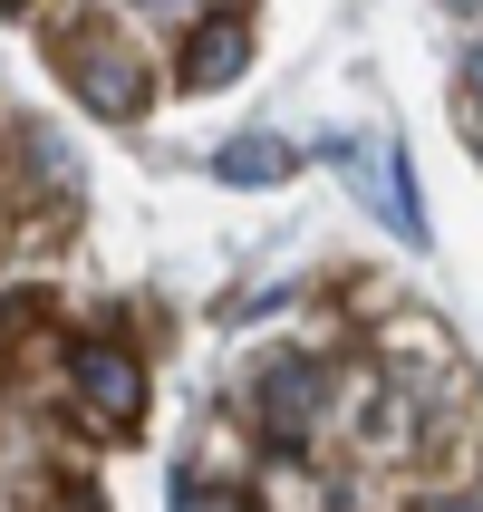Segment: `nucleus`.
I'll return each instance as SVG.
<instances>
[{"label": "nucleus", "instance_id": "obj_1", "mask_svg": "<svg viewBox=\"0 0 483 512\" xmlns=\"http://www.w3.org/2000/svg\"><path fill=\"white\" fill-rule=\"evenodd\" d=\"M78 29H87V39H58V68H68V87H78L97 116H116V126H126V116H145V97H155L145 58H126L97 20H78Z\"/></svg>", "mask_w": 483, "mask_h": 512}, {"label": "nucleus", "instance_id": "obj_2", "mask_svg": "<svg viewBox=\"0 0 483 512\" xmlns=\"http://www.w3.org/2000/svg\"><path fill=\"white\" fill-rule=\"evenodd\" d=\"M68 377H78V397L97 426H136L145 416V368H136V348H116V339H68Z\"/></svg>", "mask_w": 483, "mask_h": 512}, {"label": "nucleus", "instance_id": "obj_3", "mask_svg": "<svg viewBox=\"0 0 483 512\" xmlns=\"http://www.w3.org/2000/svg\"><path fill=\"white\" fill-rule=\"evenodd\" d=\"M319 406H329V368L319 358H281V368L261 377V426H271L281 455H300L319 435Z\"/></svg>", "mask_w": 483, "mask_h": 512}, {"label": "nucleus", "instance_id": "obj_4", "mask_svg": "<svg viewBox=\"0 0 483 512\" xmlns=\"http://www.w3.org/2000/svg\"><path fill=\"white\" fill-rule=\"evenodd\" d=\"M242 68H252V29H242V10H203V20L184 29L174 78H184V87H232Z\"/></svg>", "mask_w": 483, "mask_h": 512}, {"label": "nucleus", "instance_id": "obj_5", "mask_svg": "<svg viewBox=\"0 0 483 512\" xmlns=\"http://www.w3.org/2000/svg\"><path fill=\"white\" fill-rule=\"evenodd\" d=\"M329 155H339V165H368V203H377V223H397L406 242H426V213H416V174H406V155H397V145H358V136H339Z\"/></svg>", "mask_w": 483, "mask_h": 512}, {"label": "nucleus", "instance_id": "obj_6", "mask_svg": "<svg viewBox=\"0 0 483 512\" xmlns=\"http://www.w3.org/2000/svg\"><path fill=\"white\" fill-rule=\"evenodd\" d=\"M300 165V155H290V136H232L223 155H213V174H223V184H242V194H261V184H281V174Z\"/></svg>", "mask_w": 483, "mask_h": 512}, {"label": "nucleus", "instance_id": "obj_7", "mask_svg": "<svg viewBox=\"0 0 483 512\" xmlns=\"http://www.w3.org/2000/svg\"><path fill=\"white\" fill-rule=\"evenodd\" d=\"M358 445H368V455H397V445H416V406H406L397 387H368V406H358Z\"/></svg>", "mask_w": 483, "mask_h": 512}, {"label": "nucleus", "instance_id": "obj_8", "mask_svg": "<svg viewBox=\"0 0 483 512\" xmlns=\"http://www.w3.org/2000/svg\"><path fill=\"white\" fill-rule=\"evenodd\" d=\"M174 512H242V493H213V484H184V503Z\"/></svg>", "mask_w": 483, "mask_h": 512}, {"label": "nucleus", "instance_id": "obj_9", "mask_svg": "<svg viewBox=\"0 0 483 512\" xmlns=\"http://www.w3.org/2000/svg\"><path fill=\"white\" fill-rule=\"evenodd\" d=\"M464 116H483V49L464 58Z\"/></svg>", "mask_w": 483, "mask_h": 512}, {"label": "nucleus", "instance_id": "obj_10", "mask_svg": "<svg viewBox=\"0 0 483 512\" xmlns=\"http://www.w3.org/2000/svg\"><path fill=\"white\" fill-rule=\"evenodd\" d=\"M426 512H474V503H464V493H445V503H426Z\"/></svg>", "mask_w": 483, "mask_h": 512}, {"label": "nucleus", "instance_id": "obj_11", "mask_svg": "<svg viewBox=\"0 0 483 512\" xmlns=\"http://www.w3.org/2000/svg\"><path fill=\"white\" fill-rule=\"evenodd\" d=\"M0 10H29V0H0Z\"/></svg>", "mask_w": 483, "mask_h": 512}]
</instances>
